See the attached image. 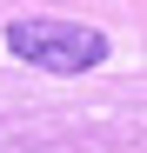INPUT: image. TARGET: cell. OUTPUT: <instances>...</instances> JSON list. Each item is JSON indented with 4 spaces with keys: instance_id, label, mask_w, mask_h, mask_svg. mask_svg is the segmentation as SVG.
Listing matches in <instances>:
<instances>
[{
    "instance_id": "obj_1",
    "label": "cell",
    "mask_w": 147,
    "mask_h": 153,
    "mask_svg": "<svg viewBox=\"0 0 147 153\" xmlns=\"http://www.w3.org/2000/svg\"><path fill=\"white\" fill-rule=\"evenodd\" d=\"M7 47L40 73H87L107 60V33L80 20H7Z\"/></svg>"
}]
</instances>
